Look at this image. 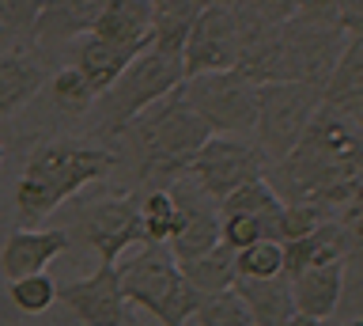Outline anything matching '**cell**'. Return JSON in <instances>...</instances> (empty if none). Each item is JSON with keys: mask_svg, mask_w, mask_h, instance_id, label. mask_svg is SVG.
I'll list each match as a JSON object with an SVG mask.
<instances>
[{"mask_svg": "<svg viewBox=\"0 0 363 326\" xmlns=\"http://www.w3.org/2000/svg\"><path fill=\"white\" fill-rule=\"evenodd\" d=\"M189 175L208 190L216 201H223L231 190H238L250 178L265 175V156H261L257 144L250 141H235L227 133H212L208 141L197 148L189 163Z\"/></svg>", "mask_w": 363, "mask_h": 326, "instance_id": "10", "label": "cell"}, {"mask_svg": "<svg viewBox=\"0 0 363 326\" xmlns=\"http://www.w3.org/2000/svg\"><path fill=\"white\" fill-rule=\"evenodd\" d=\"M45 0H0V31L4 35H30Z\"/></svg>", "mask_w": 363, "mask_h": 326, "instance_id": "32", "label": "cell"}, {"mask_svg": "<svg viewBox=\"0 0 363 326\" xmlns=\"http://www.w3.org/2000/svg\"><path fill=\"white\" fill-rule=\"evenodd\" d=\"M68 232H38V228H19L4 239V251H0V269H4L8 281L30 277V273H45V266L53 262L57 254L68 251Z\"/></svg>", "mask_w": 363, "mask_h": 326, "instance_id": "14", "label": "cell"}, {"mask_svg": "<svg viewBox=\"0 0 363 326\" xmlns=\"http://www.w3.org/2000/svg\"><path fill=\"white\" fill-rule=\"evenodd\" d=\"M50 95L61 110H68V114H87V110L95 107V92H91V84L84 80V72H79L76 65H68V69H61L57 76H50Z\"/></svg>", "mask_w": 363, "mask_h": 326, "instance_id": "28", "label": "cell"}, {"mask_svg": "<svg viewBox=\"0 0 363 326\" xmlns=\"http://www.w3.org/2000/svg\"><path fill=\"white\" fill-rule=\"evenodd\" d=\"M182 95L208 121L212 133L238 137V133H250L257 121V84L238 69L186 76L182 80Z\"/></svg>", "mask_w": 363, "mask_h": 326, "instance_id": "7", "label": "cell"}, {"mask_svg": "<svg viewBox=\"0 0 363 326\" xmlns=\"http://www.w3.org/2000/svg\"><path fill=\"white\" fill-rule=\"evenodd\" d=\"M186 281L197 292H223L238 281V262H235V246L227 243H216L212 251H204L189 262H178Z\"/></svg>", "mask_w": 363, "mask_h": 326, "instance_id": "25", "label": "cell"}, {"mask_svg": "<svg viewBox=\"0 0 363 326\" xmlns=\"http://www.w3.org/2000/svg\"><path fill=\"white\" fill-rule=\"evenodd\" d=\"M182 80H186L182 53H163L155 46L140 50L129 65H125V72L118 76V80H113L106 92L95 99L102 129H106V133H121L144 107H152L155 99H163L167 92H174Z\"/></svg>", "mask_w": 363, "mask_h": 326, "instance_id": "5", "label": "cell"}, {"mask_svg": "<svg viewBox=\"0 0 363 326\" xmlns=\"http://www.w3.org/2000/svg\"><path fill=\"white\" fill-rule=\"evenodd\" d=\"M345 42L348 35L337 23H322V19H306L295 12L280 23V80L325 84Z\"/></svg>", "mask_w": 363, "mask_h": 326, "instance_id": "8", "label": "cell"}, {"mask_svg": "<svg viewBox=\"0 0 363 326\" xmlns=\"http://www.w3.org/2000/svg\"><path fill=\"white\" fill-rule=\"evenodd\" d=\"M4 156H8V152H4V141H0V163H4Z\"/></svg>", "mask_w": 363, "mask_h": 326, "instance_id": "39", "label": "cell"}, {"mask_svg": "<svg viewBox=\"0 0 363 326\" xmlns=\"http://www.w3.org/2000/svg\"><path fill=\"white\" fill-rule=\"evenodd\" d=\"M11 303L23 311V315H42L57 303V281L45 277V273H30V277H19L11 281Z\"/></svg>", "mask_w": 363, "mask_h": 326, "instance_id": "30", "label": "cell"}, {"mask_svg": "<svg viewBox=\"0 0 363 326\" xmlns=\"http://www.w3.org/2000/svg\"><path fill=\"white\" fill-rule=\"evenodd\" d=\"M102 8L106 0H45L30 35L38 42H76L79 35L95 31Z\"/></svg>", "mask_w": 363, "mask_h": 326, "instance_id": "17", "label": "cell"}, {"mask_svg": "<svg viewBox=\"0 0 363 326\" xmlns=\"http://www.w3.org/2000/svg\"><path fill=\"white\" fill-rule=\"evenodd\" d=\"M193 322H201V326H254L242 296H238L235 288L204 292L201 303H197V311H193Z\"/></svg>", "mask_w": 363, "mask_h": 326, "instance_id": "26", "label": "cell"}, {"mask_svg": "<svg viewBox=\"0 0 363 326\" xmlns=\"http://www.w3.org/2000/svg\"><path fill=\"white\" fill-rule=\"evenodd\" d=\"M140 220H144V235L147 243H167L170 232H174V197L167 194V190H147L140 194Z\"/></svg>", "mask_w": 363, "mask_h": 326, "instance_id": "29", "label": "cell"}, {"mask_svg": "<svg viewBox=\"0 0 363 326\" xmlns=\"http://www.w3.org/2000/svg\"><path fill=\"white\" fill-rule=\"evenodd\" d=\"M322 103L356 118L363 126V38H348L340 58L322 84Z\"/></svg>", "mask_w": 363, "mask_h": 326, "instance_id": "18", "label": "cell"}, {"mask_svg": "<svg viewBox=\"0 0 363 326\" xmlns=\"http://www.w3.org/2000/svg\"><path fill=\"white\" fill-rule=\"evenodd\" d=\"M348 251H352V239H348L345 224H340V220H322L311 235L284 243V277L291 281L295 273H303L306 266L348 258Z\"/></svg>", "mask_w": 363, "mask_h": 326, "instance_id": "19", "label": "cell"}, {"mask_svg": "<svg viewBox=\"0 0 363 326\" xmlns=\"http://www.w3.org/2000/svg\"><path fill=\"white\" fill-rule=\"evenodd\" d=\"M118 156L99 148V144H72V141H50L30 156L27 171L16 183V209L23 224H38L61 205L76 197L84 186L99 183Z\"/></svg>", "mask_w": 363, "mask_h": 326, "instance_id": "3", "label": "cell"}, {"mask_svg": "<svg viewBox=\"0 0 363 326\" xmlns=\"http://www.w3.org/2000/svg\"><path fill=\"white\" fill-rule=\"evenodd\" d=\"M340 292H345V258H337V262L306 266L303 273L291 277L295 311L311 315V319H322V322L337 311Z\"/></svg>", "mask_w": 363, "mask_h": 326, "instance_id": "15", "label": "cell"}, {"mask_svg": "<svg viewBox=\"0 0 363 326\" xmlns=\"http://www.w3.org/2000/svg\"><path fill=\"white\" fill-rule=\"evenodd\" d=\"M345 228H348V239H352V246H359V251H363V217H356V220H345Z\"/></svg>", "mask_w": 363, "mask_h": 326, "instance_id": "36", "label": "cell"}, {"mask_svg": "<svg viewBox=\"0 0 363 326\" xmlns=\"http://www.w3.org/2000/svg\"><path fill=\"white\" fill-rule=\"evenodd\" d=\"M216 0H152V46L163 53H182L193 19Z\"/></svg>", "mask_w": 363, "mask_h": 326, "instance_id": "23", "label": "cell"}, {"mask_svg": "<svg viewBox=\"0 0 363 326\" xmlns=\"http://www.w3.org/2000/svg\"><path fill=\"white\" fill-rule=\"evenodd\" d=\"M0 38H4V31H0Z\"/></svg>", "mask_w": 363, "mask_h": 326, "instance_id": "41", "label": "cell"}, {"mask_svg": "<svg viewBox=\"0 0 363 326\" xmlns=\"http://www.w3.org/2000/svg\"><path fill=\"white\" fill-rule=\"evenodd\" d=\"M322 107V84L311 80H269L257 84V148L265 156V163L284 160L295 144L303 141L311 118Z\"/></svg>", "mask_w": 363, "mask_h": 326, "instance_id": "6", "label": "cell"}, {"mask_svg": "<svg viewBox=\"0 0 363 326\" xmlns=\"http://www.w3.org/2000/svg\"><path fill=\"white\" fill-rule=\"evenodd\" d=\"M79 232H84L91 251L99 254V262H118L125 251L147 243L140 220V194H118L99 201L95 209L84 212Z\"/></svg>", "mask_w": 363, "mask_h": 326, "instance_id": "12", "label": "cell"}, {"mask_svg": "<svg viewBox=\"0 0 363 326\" xmlns=\"http://www.w3.org/2000/svg\"><path fill=\"white\" fill-rule=\"evenodd\" d=\"M284 326H325V322H322V319H311V315H303V311H295Z\"/></svg>", "mask_w": 363, "mask_h": 326, "instance_id": "37", "label": "cell"}, {"mask_svg": "<svg viewBox=\"0 0 363 326\" xmlns=\"http://www.w3.org/2000/svg\"><path fill=\"white\" fill-rule=\"evenodd\" d=\"M345 326H363V319H352V322H345Z\"/></svg>", "mask_w": 363, "mask_h": 326, "instance_id": "40", "label": "cell"}, {"mask_svg": "<svg viewBox=\"0 0 363 326\" xmlns=\"http://www.w3.org/2000/svg\"><path fill=\"white\" fill-rule=\"evenodd\" d=\"M322 220H329V209L314 205V201H284L280 209V228H277V239L280 243H291V239H303L311 235Z\"/></svg>", "mask_w": 363, "mask_h": 326, "instance_id": "31", "label": "cell"}, {"mask_svg": "<svg viewBox=\"0 0 363 326\" xmlns=\"http://www.w3.org/2000/svg\"><path fill=\"white\" fill-rule=\"evenodd\" d=\"M125 141H133V156L140 167V178H178L189 171L193 156L212 137L208 121L189 107L182 95V84L152 107H144L129 126L121 129Z\"/></svg>", "mask_w": 363, "mask_h": 326, "instance_id": "2", "label": "cell"}, {"mask_svg": "<svg viewBox=\"0 0 363 326\" xmlns=\"http://www.w3.org/2000/svg\"><path fill=\"white\" fill-rule=\"evenodd\" d=\"M167 194L174 197V212H178L174 232H170V239H167L170 254H174L178 262H189V258L212 251V246L220 243V201H216L189 171L170 178Z\"/></svg>", "mask_w": 363, "mask_h": 326, "instance_id": "9", "label": "cell"}, {"mask_svg": "<svg viewBox=\"0 0 363 326\" xmlns=\"http://www.w3.org/2000/svg\"><path fill=\"white\" fill-rule=\"evenodd\" d=\"M265 235V228H261V220L254 217H242V212H220V243L235 246V251H242L246 243H254Z\"/></svg>", "mask_w": 363, "mask_h": 326, "instance_id": "33", "label": "cell"}, {"mask_svg": "<svg viewBox=\"0 0 363 326\" xmlns=\"http://www.w3.org/2000/svg\"><path fill=\"white\" fill-rule=\"evenodd\" d=\"M250 8H257L265 19H272V23H284V19H291L295 12H299V0H246Z\"/></svg>", "mask_w": 363, "mask_h": 326, "instance_id": "35", "label": "cell"}, {"mask_svg": "<svg viewBox=\"0 0 363 326\" xmlns=\"http://www.w3.org/2000/svg\"><path fill=\"white\" fill-rule=\"evenodd\" d=\"M235 262L238 277H277L284 273V243L261 235V239L246 243L242 251H235Z\"/></svg>", "mask_w": 363, "mask_h": 326, "instance_id": "27", "label": "cell"}, {"mask_svg": "<svg viewBox=\"0 0 363 326\" xmlns=\"http://www.w3.org/2000/svg\"><path fill=\"white\" fill-rule=\"evenodd\" d=\"M280 209H284V201L277 197V190L269 186L265 175H261V178H250V183H242L238 190H231V194L220 201V212H242V217L261 220V228H265L269 239H277Z\"/></svg>", "mask_w": 363, "mask_h": 326, "instance_id": "24", "label": "cell"}, {"mask_svg": "<svg viewBox=\"0 0 363 326\" xmlns=\"http://www.w3.org/2000/svg\"><path fill=\"white\" fill-rule=\"evenodd\" d=\"M113 266H118L125 303H140L163 326H186L204 296L186 281L167 243H140L125 262L118 258Z\"/></svg>", "mask_w": 363, "mask_h": 326, "instance_id": "4", "label": "cell"}, {"mask_svg": "<svg viewBox=\"0 0 363 326\" xmlns=\"http://www.w3.org/2000/svg\"><path fill=\"white\" fill-rule=\"evenodd\" d=\"M76 69L84 72V80L91 84V92H95V99L106 92V87L118 80V76L125 72V65H129L140 50H133V46H121V42H110V38H102V35H79L76 38Z\"/></svg>", "mask_w": 363, "mask_h": 326, "instance_id": "16", "label": "cell"}, {"mask_svg": "<svg viewBox=\"0 0 363 326\" xmlns=\"http://www.w3.org/2000/svg\"><path fill=\"white\" fill-rule=\"evenodd\" d=\"M95 35L133 50L152 46V0H106Z\"/></svg>", "mask_w": 363, "mask_h": 326, "instance_id": "21", "label": "cell"}, {"mask_svg": "<svg viewBox=\"0 0 363 326\" xmlns=\"http://www.w3.org/2000/svg\"><path fill=\"white\" fill-rule=\"evenodd\" d=\"M45 69L23 50H11L0 58V118L16 114L45 87Z\"/></svg>", "mask_w": 363, "mask_h": 326, "instance_id": "22", "label": "cell"}, {"mask_svg": "<svg viewBox=\"0 0 363 326\" xmlns=\"http://www.w3.org/2000/svg\"><path fill=\"white\" fill-rule=\"evenodd\" d=\"M238 65V23L231 0H216L193 19L186 42H182V69L186 76L220 72Z\"/></svg>", "mask_w": 363, "mask_h": 326, "instance_id": "11", "label": "cell"}, {"mask_svg": "<svg viewBox=\"0 0 363 326\" xmlns=\"http://www.w3.org/2000/svg\"><path fill=\"white\" fill-rule=\"evenodd\" d=\"M280 201H314L322 209L345 205L363 178V126L333 107H318L303 141L265 171Z\"/></svg>", "mask_w": 363, "mask_h": 326, "instance_id": "1", "label": "cell"}, {"mask_svg": "<svg viewBox=\"0 0 363 326\" xmlns=\"http://www.w3.org/2000/svg\"><path fill=\"white\" fill-rule=\"evenodd\" d=\"M76 326H99V322H76ZM110 326H129V322H110Z\"/></svg>", "mask_w": 363, "mask_h": 326, "instance_id": "38", "label": "cell"}, {"mask_svg": "<svg viewBox=\"0 0 363 326\" xmlns=\"http://www.w3.org/2000/svg\"><path fill=\"white\" fill-rule=\"evenodd\" d=\"M231 288L242 296L254 326H284L295 315L291 281L284 273H277V277H238Z\"/></svg>", "mask_w": 363, "mask_h": 326, "instance_id": "20", "label": "cell"}, {"mask_svg": "<svg viewBox=\"0 0 363 326\" xmlns=\"http://www.w3.org/2000/svg\"><path fill=\"white\" fill-rule=\"evenodd\" d=\"M57 300H65L76 311L79 322H99V326L129 322L125 319V296H121V281H118V266L113 262H99V269L91 277L57 285Z\"/></svg>", "mask_w": 363, "mask_h": 326, "instance_id": "13", "label": "cell"}, {"mask_svg": "<svg viewBox=\"0 0 363 326\" xmlns=\"http://www.w3.org/2000/svg\"><path fill=\"white\" fill-rule=\"evenodd\" d=\"M337 27L348 38H363V0H337Z\"/></svg>", "mask_w": 363, "mask_h": 326, "instance_id": "34", "label": "cell"}]
</instances>
